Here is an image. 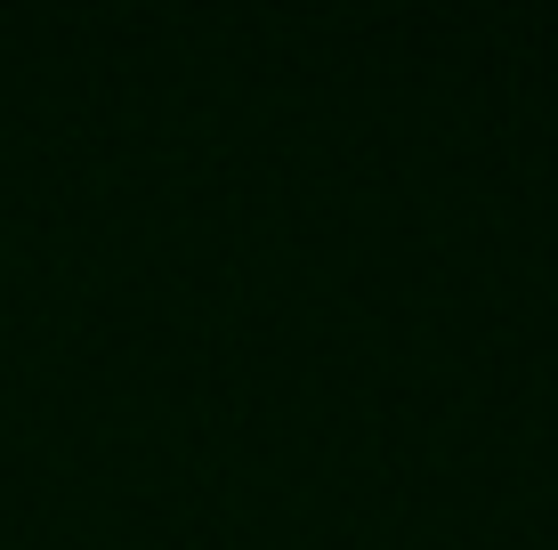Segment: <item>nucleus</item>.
<instances>
[]
</instances>
